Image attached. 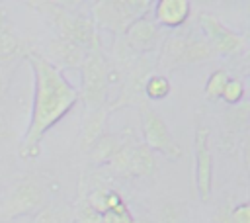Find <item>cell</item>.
Listing matches in <instances>:
<instances>
[{"mask_svg":"<svg viewBox=\"0 0 250 223\" xmlns=\"http://www.w3.org/2000/svg\"><path fill=\"white\" fill-rule=\"evenodd\" d=\"M25 63L33 76V92L29 119L20 143V156L23 160H35L41 153L43 137L76 106L80 98L78 88L39 51L31 49Z\"/></svg>","mask_w":250,"mask_h":223,"instance_id":"obj_1","label":"cell"},{"mask_svg":"<svg viewBox=\"0 0 250 223\" xmlns=\"http://www.w3.org/2000/svg\"><path fill=\"white\" fill-rule=\"evenodd\" d=\"M29 8H43L49 18L51 23L57 29V35L78 45L84 51H94V49H102L100 43V31L94 23V20L88 14H76V12H66V4H57V2H49V4H27Z\"/></svg>","mask_w":250,"mask_h":223,"instance_id":"obj_2","label":"cell"},{"mask_svg":"<svg viewBox=\"0 0 250 223\" xmlns=\"http://www.w3.org/2000/svg\"><path fill=\"white\" fill-rule=\"evenodd\" d=\"M150 0H102L94 2L90 18L94 20L98 31H107L119 37L135 20L150 14Z\"/></svg>","mask_w":250,"mask_h":223,"instance_id":"obj_3","label":"cell"},{"mask_svg":"<svg viewBox=\"0 0 250 223\" xmlns=\"http://www.w3.org/2000/svg\"><path fill=\"white\" fill-rule=\"evenodd\" d=\"M107 65L102 49L88 51L80 65V88L78 98L90 108H105L109 102V88H107Z\"/></svg>","mask_w":250,"mask_h":223,"instance_id":"obj_4","label":"cell"},{"mask_svg":"<svg viewBox=\"0 0 250 223\" xmlns=\"http://www.w3.org/2000/svg\"><path fill=\"white\" fill-rule=\"evenodd\" d=\"M45 190L33 178L20 180L0 201V217L2 223L14 219H27L37 213L45 205Z\"/></svg>","mask_w":250,"mask_h":223,"instance_id":"obj_5","label":"cell"},{"mask_svg":"<svg viewBox=\"0 0 250 223\" xmlns=\"http://www.w3.org/2000/svg\"><path fill=\"white\" fill-rule=\"evenodd\" d=\"M141 125H143V139H145L143 143L152 153H160L168 158L184 156V149L180 147V143L176 141L172 131L168 129L162 115L156 113L154 110H150L148 106H143V123Z\"/></svg>","mask_w":250,"mask_h":223,"instance_id":"obj_6","label":"cell"},{"mask_svg":"<svg viewBox=\"0 0 250 223\" xmlns=\"http://www.w3.org/2000/svg\"><path fill=\"white\" fill-rule=\"evenodd\" d=\"M193 155H195V192L199 201H209L213 192V158L209 149V127L203 121L195 125Z\"/></svg>","mask_w":250,"mask_h":223,"instance_id":"obj_7","label":"cell"},{"mask_svg":"<svg viewBox=\"0 0 250 223\" xmlns=\"http://www.w3.org/2000/svg\"><path fill=\"white\" fill-rule=\"evenodd\" d=\"M199 27L203 31L205 41L209 43L213 55H238L244 49V37L230 27H227L213 14H199Z\"/></svg>","mask_w":250,"mask_h":223,"instance_id":"obj_8","label":"cell"},{"mask_svg":"<svg viewBox=\"0 0 250 223\" xmlns=\"http://www.w3.org/2000/svg\"><path fill=\"white\" fill-rule=\"evenodd\" d=\"M125 39V43L129 45V49L135 55H146L150 51H154L156 47H160L164 35H162V27L150 18V14L135 20L125 33L121 35Z\"/></svg>","mask_w":250,"mask_h":223,"instance_id":"obj_9","label":"cell"},{"mask_svg":"<svg viewBox=\"0 0 250 223\" xmlns=\"http://www.w3.org/2000/svg\"><path fill=\"white\" fill-rule=\"evenodd\" d=\"M191 16V4L188 0H156L150 8V18L168 29H178L188 23Z\"/></svg>","mask_w":250,"mask_h":223,"instance_id":"obj_10","label":"cell"},{"mask_svg":"<svg viewBox=\"0 0 250 223\" xmlns=\"http://www.w3.org/2000/svg\"><path fill=\"white\" fill-rule=\"evenodd\" d=\"M88 51L80 49L78 45L55 35L53 39H49L47 43V53H41L53 67H57L59 70L62 68H80L82 59Z\"/></svg>","mask_w":250,"mask_h":223,"instance_id":"obj_11","label":"cell"},{"mask_svg":"<svg viewBox=\"0 0 250 223\" xmlns=\"http://www.w3.org/2000/svg\"><path fill=\"white\" fill-rule=\"evenodd\" d=\"M29 51L31 49L14 29V25L10 22H4L0 25V65L12 68L18 63H23Z\"/></svg>","mask_w":250,"mask_h":223,"instance_id":"obj_12","label":"cell"},{"mask_svg":"<svg viewBox=\"0 0 250 223\" xmlns=\"http://www.w3.org/2000/svg\"><path fill=\"white\" fill-rule=\"evenodd\" d=\"M154 172H156V156H154V153L145 143L135 141L131 145V151H129L125 176L146 178V176H152Z\"/></svg>","mask_w":250,"mask_h":223,"instance_id":"obj_13","label":"cell"},{"mask_svg":"<svg viewBox=\"0 0 250 223\" xmlns=\"http://www.w3.org/2000/svg\"><path fill=\"white\" fill-rule=\"evenodd\" d=\"M186 47H188V33H172L164 37L158 51V65L168 70L184 67Z\"/></svg>","mask_w":250,"mask_h":223,"instance_id":"obj_14","label":"cell"},{"mask_svg":"<svg viewBox=\"0 0 250 223\" xmlns=\"http://www.w3.org/2000/svg\"><path fill=\"white\" fill-rule=\"evenodd\" d=\"M119 145H121V133H102L96 139V143L86 151L90 162L96 166L107 164L111 160V156L115 155Z\"/></svg>","mask_w":250,"mask_h":223,"instance_id":"obj_15","label":"cell"},{"mask_svg":"<svg viewBox=\"0 0 250 223\" xmlns=\"http://www.w3.org/2000/svg\"><path fill=\"white\" fill-rule=\"evenodd\" d=\"M105 117H107V106L105 108H96V110H90V113L86 115L84 123H82V133H80V147L84 151H88L96 139L105 133L104 131V125H105Z\"/></svg>","mask_w":250,"mask_h":223,"instance_id":"obj_16","label":"cell"},{"mask_svg":"<svg viewBox=\"0 0 250 223\" xmlns=\"http://www.w3.org/2000/svg\"><path fill=\"white\" fill-rule=\"evenodd\" d=\"M213 57V51L209 47V43L205 41L203 35L189 31L188 33V47H186V59H184V67L186 65H195L201 61H207Z\"/></svg>","mask_w":250,"mask_h":223,"instance_id":"obj_17","label":"cell"},{"mask_svg":"<svg viewBox=\"0 0 250 223\" xmlns=\"http://www.w3.org/2000/svg\"><path fill=\"white\" fill-rule=\"evenodd\" d=\"M172 92V84L168 80V76L164 74H158V72H150L143 84V96H146L148 100H164L168 98Z\"/></svg>","mask_w":250,"mask_h":223,"instance_id":"obj_18","label":"cell"},{"mask_svg":"<svg viewBox=\"0 0 250 223\" xmlns=\"http://www.w3.org/2000/svg\"><path fill=\"white\" fill-rule=\"evenodd\" d=\"M29 223H70V209L55 203H45L29 217Z\"/></svg>","mask_w":250,"mask_h":223,"instance_id":"obj_19","label":"cell"},{"mask_svg":"<svg viewBox=\"0 0 250 223\" xmlns=\"http://www.w3.org/2000/svg\"><path fill=\"white\" fill-rule=\"evenodd\" d=\"M246 123H248V106L246 104H238L225 113V125H227V131L230 137H236L240 131H244Z\"/></svg>","mask_w":250,"mask_h":223,"instance_id":"obj_20","label":"cell"},{"mask_svg":"<svg viewBox=\"0 0 250 223\" xmlns=\"http://www.w3.org/2000/svg\"><path fill=\"white\" fill-rule=\"evenodd\" d=\"M70 223H102V213L96 211L86 198H80L70 211Z\"/></svg>","mask_w":250,"mask_h":223,"instance_id":"obj_21","label":"cell"},{"mask_svg":"<svg viewBox=\"0 0 250 223\" xmlns=\"http://www.w3.org/2000/svg\"><path fill=\"white\" fill-rule=\"evenodd\" d=\"M227 80H229L227 70H223V68L213 70V72L209 74L207 82H205V90H203V92H205V98H207V100H219L221 94H223V90H225Z\"/></svg>","mask_w":250,"mask_h":223,"instance_id":"obj_22","label":"cell"},{"mask_svg":"<svg viewBox=\"0 0 250 223\" xmlns=\"http://www.w3.org/2000/svg\"><path fill=\"white\" fill-rule=\"evenodd\" d=\"M244 94H246L244 82L240 78H229L225 84V90L221 94V100L229 106H238L244 100Z\"/></svg>","mask_w":250,"mask_h":223,"instance_id":"obj_23","label":"cell"},{"mask_svg":"<svg viewBox=\"0 0 250 223\" xmlns=\"http://www.w3.org/2000/svg\"><path fill=\"white\" fill-rule=\"evenodd\" d=\"M102 223H137V221H135L133 213L129 211V205H123L115 211H104Z\"/></svg>","mask_w":250,"mask_h":223,"instance_id":"obj_24","label":"cell"},{"mask_svg":"<svg viewBox=\"0 0 250 223\" xmlns=\"http://www.w3.org/2000/svg\"><path fill=\"white\" fill-rule=\"evenodd\" d=\"M230 223H250V203L242 201L230 207Z\"/></svg>","mask_w":250,"mask_h":223,"instance_id":"obj_25","label":"cell"},{"mask_svg":"<svg viewBox=\"0 0 250 223\" xmlns=\"http://www.w3.org/2000/svg\"><path fill=\"white\" fill-rule=\"evenodd\" d=\"M12 135H14V129H12V121H10L8 113L4 112V108L0 106V141H8Z\"/></svg>","mask_w":250,"mask_h":223,"instance_id":"obj_26","label":"cell"},{"mask_svg":"<svg viewBox=\"0 0 250 223\" xmlns=\"http://www.w3.org/2000/svg\"><path fill=\"white\" fill-rule=\"evenodd\" d=\"M10 72H12V68H6L0 65V104L4 102V98L10 90Z\"/></svg>","mask_w":250,"mask_h":223,"instance_id":"obj_27","label":"cell"},{"mask_svg":"<svg viewBox=\"0 0 250 223\" xmlns=\"http://www.w3.org/2000/svg\"><path fill=\"white\" fill-rule=\"evenodd\" d=\"M213 223H230V203H223L217 207L213 215Z\"/></svg>","mask_w":250,"mask_h":223,"instance_id":"obj_28","label":"cell"},{"mask_svg":"<svg viewBox=\"0 0 250 223\" xmlns=\"http://www.w3.org/2000/svg\"><path fill=\"white\" fill-rule=\"evenodd\" d=\"M162 223H180V213L172 203H166L162 207Z\"/></svg>","mask_w":250,"mask_h":223,"instance_id":"obj_29","label":"cell"},{"mask_svg":"<svg viewBox=\"0 0 250 223\" xmlns=\"http://www.w3.org/2000/svg\"><path fill=\"white\" fill-rule=\"evenodd\" d=\"M6 223H29V217H27V219H14V221H6Z\"/></svg>","mask_w":250,"mask_h":223,"instance_id":"obj_30","label":"cell"},{"mask_svg":"<svg viewBox=\"0 0 250 223\" xmlns=\"http://www.w3.org/2000/svg\"><path fill=\"white\" fill-rule=\"evenodd\" d=\"M4 22H8V20H6V16H4V14H2V12H0V25H2V23H4Z\"/></svg>","mask_w":250,"mask_h":223,"instance_id":"obj_31","label":"cell"},{"mask_svg":"<svg viewBox=\"0 0 250 223\" xmlns=\"http://www.w3.org/2000/svg\"><path fill=\"white\" fill-rule=\"evenodd\" d=\"M0 223H2V217H0Z\"/></svg>","mask_w":250,"mask_h":223,"instance_id":"obj_32","label":"cell"}]
</instances>
